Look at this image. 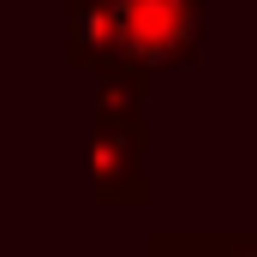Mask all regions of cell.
Returning <instances> with one entry per match:
<instances>
[{"label": "cell", "instance_id": "cell-5", "mask_svg": "<svg viewBox=\"0 0 257 257\" xmlns=\"http://www.w3.org/2000/svg\"><path fill=\"white\" fill-rule=\"evenodd\" d=\"M215 257H257V227L251 233H215Z\"/></svg>", "mask_w": 257, "mask_h": 257}, {"label": "cell", "instance_id": "cell-1", "mask_svg": "<svg viewBox=\"0 0 257 257\" xmlns=\"http://www.w3.org/2000/svg\"><path fill=\"white\" fill-rule=\"evenodd\" d=\"M144 150H150L144 90L96 84V102H90V197L108 209H144L150 203Z\"/></svg>", "mask_w": 257, "mask_h": 257}, {"label": "cell", "instance_id": "cell-4", "mask_svg": "<svg viewBox=\"0 0 257 257\" xmlns=\"http://www.w3.org/2000/svg\"><path fill=\"white\" fill-rule=\"evenodd\" d=\"M150 257H215V233H150Z\"/></svg>", "mask_w": 257, "mask_h": 257}, {"label": "cell", "instance_id": "cell-2", "mask_svg": "<svg viewBox=\"0 0 257 257\" xmlns=\"http://www.w3.org/2000/svg\"><path fill=\"white\" fill-rule=\"evenodd\" d=\"M120 6H126V54L144 78L203 66L209 0H120Z\"/></svg>", "mask_w": 257, "mask_h": 257}, {"label": "cell", "instance_id": "cell-3", "mask_svg": "<svg viewBox=\"0 0 257 257\" xmlns=\"http://www.w3.org/2000/svg\"><path fill=\"white\" fill-rule=\"evenodd\" d=\"M66 60L96 84L150 90V78L126 54V6L120 0H66Z\"/></svg>", "mask_w": 257, "mask_h": 257}]
</instances>
